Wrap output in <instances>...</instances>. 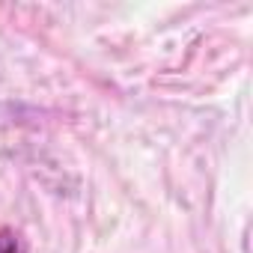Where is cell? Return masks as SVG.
<instances>
[{
	"label": "cell",
	"mask_w": 253,
	"mask_h": 253,
	"mask_svg": "<svg viewBox=\"0 0 253 253\" xmlns=\"http://www.w3.org/2000/svg\"><path fill=\"white\" fill-rule=\"evenodd\" d=\"M0 253H27L21 235L9 226H0Z\"/></svg>",
	"instance_id": "obj_1"
}]
</instances>
